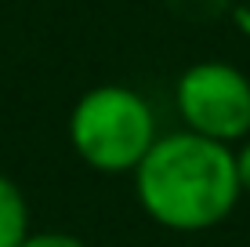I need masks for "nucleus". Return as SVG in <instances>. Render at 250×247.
<instances>
[{
  "label": "nucleus",
  "instance_id": "1",
  "mask_svg": "<svg viewBox=\"0 0 250 247\" xmlns=\"http://www.w3.org/2000/svg\"><path fill=\"white\" fill-rule=\"evenodd\" d=\"M134 189L145 215L178 233L225 222L243 193L236 153L196 131L160 135L134 167Z\"/></svg>",
  "mask_w": 250,
  "mask_h": 247
},
{
  "label": "nucleus",
  "instance_id": "2",
  "mask_svg": "<svg viewBox=\"0 0 250 247\" xmlns=\"http://www.w3.org/2000/svg\"><path fill=\"white\" fill-rule=\"evenodd\" d=\"M156 138V116L149 102L124 84L91 88L69 113L73 149L83 164L105 175L134 171Z\"/></svg>",
  "mask_w": 250,
  "mask_h": 247
},
{
  "label": "nucleus",
  "instance_id": "3",
  "mask_svg": "<svg viewBox=\"0 0 250 247\" xmlns=\"http://www.w3.org/2000/svg\"><path fill=\"white\" fill-rule=\"evenodd\" d=\"M178 113L188 131L214 142H239L250 135V80L229 62H196L178 76Z\"/></svg>",
  "mask_w": 250,
  "mask_h": 247
},
{
  "label": "nucleus",
  "instance_id": "4",
  "mask_svg": "<svg viewBox=\"0 0 250 247\" xmlns=\"http://www.w3.org/2000/svg\"><path fill=\"white\" fill-rule=\"evenodd\" d=\"M29 236V207L22 189L0 175V247H19Z\"/></svg>",
  "mask_w": 250,
  "mask_h": 247
},
{
  "label": "nucleus",
  "instance_id": "5",
  "mask_svg": "<svg viewBox=\"0 0 250 247\" xmlns=\"http://www.w3.org/2000/svg\"><path fill=\"white\" fill-rule=\"evenodd\" d=\"M19 247H87V244L69 233H29Z\"/></svg>",
  "mask_w": 250,
  "mask_h": 247
},
{
  "label": "nucleus",
  "instance_id": "6",
  "mask_svg": "<svg viewBox=\"0 0 250 247\" xmlns=\"http://www.w3.org/2000/svg\"><path fill=\"white\" fill-rule=\"evenodd\" d=\"M236 175H239V189L243 193H250V138L239 146V153H236Z\"/></svg>",
  "mask_w": 250,
  "mask_h": 247
},
{
  "label": "nucleus",
  "instance_id": "7",
  "mask_svg": "<svg viewBox=\"0 0 250 247\" xmlns=\"http://www.w3.org/2000/svg\"><path fill=\"white\" fill-rule=\"evenodd\" d=\"M236 19L243 22V29L250 33V7H239V11H236Z\"/></svg>",
  "mask_w": 250,
  "mask_h": 247
},
{
  "label": "nucleus",
  "instance_id": "8",
  "mask_svg": "<svg viewBox=\"0 0 250 247\" xmlns=\"http://www.w3.org/2000/svg\"><path fill=\"white\" fill-rule=\"evenodd\" d=\"M247 4H250V0H247Z\"/></svg>",
  "mask_w": 250,
  "mask_h": 247
}]
</instances>
